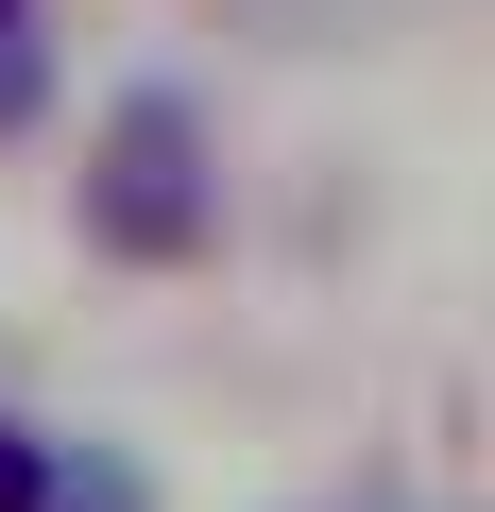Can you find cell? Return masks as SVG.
Wrapping results in <instances>:
<instances>
[{"label": "cell", "instance_id": "3957f363", "mask_svg": "<svg viewBox=\"0 0 495 512\" xmlns=\"http://www.w3.org/2000/svg\"><path fill=\"white\" fill-rule=\"evenodd\" d=\"M52 120V35H35V0H0V137H35Z\"/></svg>", "mask_w": 495, "mask_h": 512}, {"label": "cell", "instance_id": "6da1fadb", "mask_svg": "<svg viewBox=\"0 0 495 512\" xmlns=\"http://www.w3.org/2000/svg\"><path fill=\"white\" fill-rule=\"evenodd\" d=\"M69 205H86V256H120V274H188V256L222 239V137H205V103H188L171 69L120 86Z\"/></svg>", "mask_w": 495, "mask_h": 512}, {"label": "cell", "instance_id": "277c9868", "mask_svg": "<svg viewBox=\"0 0 495 512\" xmlns=\"http://www.w3.org/2000/svg\"><path fill=\"white\" fill-rule=\"evenodd\" d=\"M35 461H52V427H18V410H0V512H35Z\"/></svg>", "mask_w": 495, "mask_h": 512}, {"label": "cell", "instance_id": "7a4b0ae2", "mask_svg": "<svg viewBox=\"0 0 495 512\" xmlns=\"http://www.w3.org/2000/svg\"><path fill=\"white\" fill-rule=\"evenodd\" d=\"M35 512H154V478H137L120 444H52V461H35Z\"/></svg>", "mask_w": 495, "mask_h": 512}]
</instances>
